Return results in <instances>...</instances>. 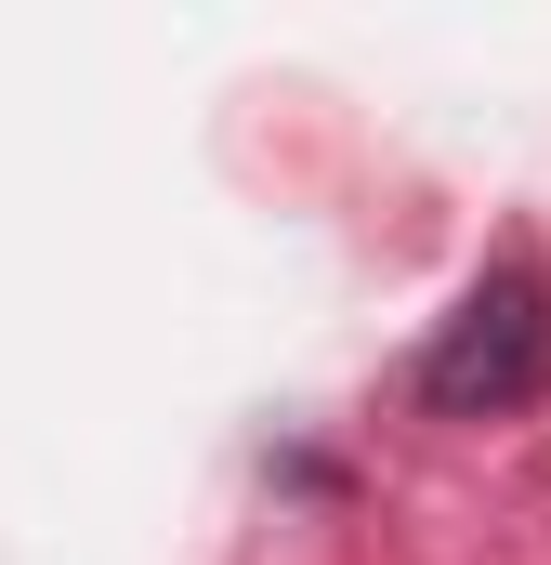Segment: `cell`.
Masks as SVG:
<instances>
[{
	"instance_id": "obj_1",
	"label": "cell",
	"mask_w": 551,
	"mask_h": 565,
	"mask_svg": "<svg viewBox=\"0 0 551 565\" xmlns=\"http://www.w3.org/2000/svg\"><path fill=\"white\" fill-rule=\"evenodd\" d=\"M539 382H551V277L526 250H499L486 277L460 289V316L433 329L420 408H433V422H499V408H526Z\"/></svg>"
}]
</instances>
